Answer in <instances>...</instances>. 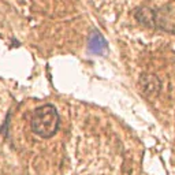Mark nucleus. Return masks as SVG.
I'll list each match as a JSON object with an SVG mask.
<instances>
[{"instance_id":"f257e3e1","label":"nucleus","mask_w":175,"mask_h":175,"mask_svg":"<svg viewBox=\"0 0 175 175\" xmlns=\"http://www.w3.org/2000/svg\"><path fill=\"white\" fill-rule=\"evenodd\" d=\"M60 118L55 105L44 104L34 109L32 116V130L41 138H51L59 130Z\"/></svg>"},{"instance_id":"f03ea898","label":"nucleus","mask_w":175,"mask_h":175,"mask_svg":"<svg viewBox=\"0 0 175 175\" xmlns=\"http://www.w3.org/2000/svg\"><path fill=\"white\" fill-rule=\"evenodd\" d=\"M140 88L144 96H146L148 99H155L160 92L162 82L153 74H142L140 78Z\"/></svg>"},{"instance_id":"7ed1b4c3","label":"nucleus","mask_w":175,"mask_h":175,"mask_svg":"<svg viewBox=\"0 0 175 175\" xmlns=\"http://www.w3.org/2000/svg\"><path fill=\"white\" fill-rule=\"evenodd\" d=\"M88 49L89 52L95 53V55H104L108 51V45H107V41L104 40V37L99 32H93L90 34V37H89Z\"/></svg>"}]
</instances>
